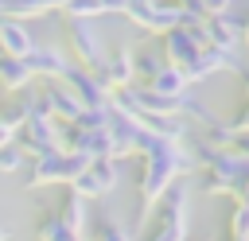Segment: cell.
I'll return each mask as SVG.
<instances>
[{"mask_svg": "<svg viewBox=\"0 0 249 241\" xmlns=\"http://www.w3.org/2000/svg\"><path fill=\"white\" fill-rule=\"evenodd\" d=\"M86 163H89V155L58 148V152H43V155H31V159H27V167H23L19 175H23V187H27V190H39V187L70 183L74 175H82V171H86Z\"/></svg>", "mask_w": 249, "mask_h": 241, "instance_id": "obj_1", "label": "cell"}, {"mask_svg": "<svg viewBox=\"0 0 249 241\" xmlns=\"http://www.w3.org/2000/svg\"><path fill=\"white\" fill-rule=\"evenodd\" d=\"M187 225H191V194L187 183L175 179L156 202V229L148 233V241H187Z\"/></svg>", "mask_w": 249, "mask_h": 241, "instance_id": "obj_2", "label": "cell"}, {"mask_svg": "<svg viewBox=\"0 0 249 241\" xmlns=\"http://www.w3.org/2000/svg\"><path fill=\"white\" fill-rule=\"evenodd\" d=\"M66 39H70V54L78 66L86 70H97L105 62V43H101V31L93 19H66Z\"/></svg>", "mask_w": 249, "mask_h": 241, "instance_id": "obj_3", "label": "cell"}, {"mask_svg": "<svg viewBox=\"0 0 249 241\" xmlns=\"http://www.w3.org/2000/svg\"><path fill=\"white\" fill-rule=\"evenodd\" d=\"M16 144L27 155H43V152H58L62 148V120L54 117H27L16 132Z\"/></svg>", "mask_w": 249, "mask_h": 241, "instance_id": "obj_4", "label": "cell"}, {"mask_svg": "<svg viewBox=\"0 0 249 241\" xmlns=\"http://www.w3.org/2000/svg\"><path fill=\"white\" fill-rule=\"evenodd\" d=\"M117 179H121V171H117V159H89L86 163V171L82 175H74L66 187L78 194V198H105L113 187H117Z\"/></svg>", "mask_w": 249, "mask_h": 241, "instance_id": "obj_5", "label": "cell"}, {"mask_svg": "<svg viewBox=\"0 0 249 241\" xmlns=\"http://www.w3.org/2000/svg\"><path fill=\"white\" fill-rule=\"evenodd\" d=\"M206 47V39H202V23L198 27H171V31H163V39H160V54H163V62L167 66H187L198 51Z\"/></svg>", "mask_w": 249, "mask_h": 241, "instance_id": "obj_6", "label": "cell"}, {"mask_svg": "<svg viewBox=\"0 0 249 241\" xmlns=\"http://www.w3.org/2000/svg\"><path fill=\"white\" fill-rule=\"evenodd\" d=\"M124 16L140 27V31H152V35H163L171 27H179V4L171 0H148V4H136V8H124Z\"/></svg>", "mask_w": 249, "mask_h": 241, "instance_id": "obj_7", "label": "cell"}, {"mask_svg": "<svg viewBox=\"0 0 249 241\" xmlns=\"http://www.w3.org/2000/svg\"><path fill=\"white\" fill-rule=\"evenodd\" d=\"M70 89H74V97L82 101V109H109V97H113V89L93 74V70H86V66H70L66 70V78H62Z\"/></svg>", "mask_w": 249, "mask_h": 241, "instance_id": "obj_8", "label": "cell"}, {"mask_svg": "<svg viewBox=\"0 0 249 241\" xmlns=\"http://www.w3.org/2000/svg\"><path fill=\"white\" fill-rule=\"evenodd\" d=\"M202 39H206V47L241 51V19H237L233 12H222V16H206V19H202Z\"/></svg>", "mask_w": 249, "mask_h": 241, "instance_id": "obj_9", "label": "cell"}, {"mask_svg": "<svg viewBox=\"0 0 249 241\" xmlns=\"http://www.w3.org/2000/svg\"><path fill=\"white\" fill-rule=\"evenodd\" d=\"M27 66H31V78H47V82H62L66 70L74 66V58L62 54V47H43L35 43L31 54H27Z\"/></svg>", "mask_w": 249, "mask_h": 241, "instance_id": "obj_10", "label": "cell"}, {"mask_svg": "<svg viewBox=\"0 0 249 241\" xmlns=\"http://www.w3.org/2000/svg\"><path fill=\"white\" fill-rule=\"evenodd\" d=\"M109 89H124V86H132L136 82V66H132V51L128 47H117V51H109L105 54V62L93 70Z\"/></svg>", "mask_w": 249, "mask_h": 241, "instance_id": "obj_11", "label": "cell"}, {"mask_svg": "<svg viewBox=\"0 0 249 241\" xmlns=\"http://www.w3.org/2000/svg\"><path fill=\"white\" fill-rule=\"evenodd\" d=\"M109 144H113V159L121 155H136V140H140V120L128 117V113H117L109 109Z\"/></svg>", "mask_w": 249, "mask_h": 241, "instance_id": "obj_12", "label": "cell"}, {"mask_svg": "<svg viewBox=\"0 0 249 241\" xmlns=\"http://www.w3.org/2000/svg\"><path fill=\"white\" fill-rule=\"evenodd\" d=\"M43 101H47L51 117L62 120V124H74V120L82 117V101L74 97V89H70L66 82H47V86H43Z\"/></svg>", "mask_w": 249, "mask_h": 241, "instance_id": "obj_13", "label": "cell"}, {"mask_svg": "<svg viewBox=\"0 0 249 241\" xmlns=\"http://www.w3.org/2000/svg\"><path fill=\"white\" fill-rule=\"evenodd\" d=\"M35 47V35L23 19H12V16H0V54H12V58H27Z\"/></svg>", "mask_w": 249, "mask_h": 241, "instance_id": "obj_14", "label": "cell"}, {"mask_svg": "<svg viewBox=\"0 0 249 241\" xmlns=\"http://www.w3.org/2000/svg\"><path fill=\"white\" fill-rule=\"evenodd\" d=\"M35 78H31V66H27V58H12V54H0V86L8 89V93H19V89H27Z\"/></svg>", "mask_w": 249, "mask_h": 241, "instance_id": "obj_15", "label": "cell"}, {"mask_svg": "<svg viewBox=\"0 0 249 241\" xmlns=\"http://www.w3.org/2000/svg\"><path fill=\"white\" fill-rule=\"evenodd\" d=\"M62 12L66 19H101V16H121L124 4L121 0H70Z\"/></svg>", "mask_w": 249, "mask_h": 241, "instance_id": "obj_16", "label": "cell"}, {"mask_svg": "<svg viewBox=\"0 0 249 241\" xmlns=\"http://www.w3.org/2000/svg\"><path fill=\"white\" fill-rule=\"evenodd\" d=\"M152 93H160V97H183L187 89H191V82H187V74L179 70V66H163L152 82H144Z\"/></svg>", "mask_w": 249, "mask_h": 241, "instance_id": "obj_17", "label": "cell"}, {"mask_svg": "<svg viewBox=\"0 0 249 241\" xmlns=\"http://www.w3.org/2000/svg\"><path fill=\"white\" fill-rule=\"evenodd\" d=\"M132 66H136V82L144 86V82H152L167 62H163V54H160V47L156 43H148V47H140V51H132Z\"/></svg>", "mask_w": 249, "mask_h": 241, "instance_id": "obj_18", "label": "cell"}, {"mask_svg": "<svg viewBox=\"0 0 249 241\" xmlns=\"http://www.w3.org/2000/svg\"><path fill=\"white\" fill-rule=\"evenodd\" d=\"M35 237L39 241H86V233H74L58 214H43L35 225Z\"/></svg>", "mask_w": 249, "mask_h": 241, "instance_id": "obj_19", "label": "cell"}, {"mask_svg": "<svg viewBox=\"0 0 249 241\" xmlns=\"http://www.w3.org/2000/svg\"><path fill=\"white\" fill-rule=\"evenodd\" d=\"M74 233H86V198H78L70 187H66V194H62V202H58V210H54Z\"/></svg>", "mask_w": 249, "mask_h": 241, "instance_id": "obj_20", "label": "cell"}, {"mask_svg": "<svg viewBox=\"0 0 249 241\" xmlns=\"http://www.w3.org/2000/svg\"><path fill=\"white\" fill-rule=\"evenodd\" d=\"M179 117H187V120H195L198 128H210V124L218 120V113H214V109H210L206 101H198V97H195L191 89H187V93L179 97Z\"/></svg>", "mask_w": 249, "mask_h": 241, "instance_id": "obj_21", "label": "cell"}, {"mask_svg": "<svg viewBox=\"0 0 249 241\" xmlns=\"http://www.w3.org/2000/svg\"><path fill=\"white\" fill-rule=\"evenodd\" d=\"M51 4L47 0H0V16H12V19H35V16H47Z\"/></svg>", "mask_w": 249, "mask_h": 241, "instance_id": "obj_22", "label": "cell"}, {"mask_svg": "<svg viewBox=\"0 0 249 241\" xmlns=\"http://www.w3.org/2000/svg\"><path fill=\"white\" fill-rule=\"evenodd\" d=\"M27 159H31V155H27V152L16 144V136H12V140L0 148V171H4V175H19V171L27 167Z\"/></svg>", "mask_w": 249, "mask_h": 241, "instance_id": "obj_23", "label": "cell"}, {"mask_svg": "<svg viewBox=\"0 0 249 241\" xmlns=\"http://www.w3.org/2000/svg\"><path fill=\"white\" fill-rule=\"evenodd\" d=\"M202 140H206L210 148H230V144H233V128H230L226 120H214L210 128H202Z\"/></svg>", "mask_w": 249, "mask_h": 241, "instance_id": "obj_24", "label": "cell"}, {"mask_svg": "<svg viewBox=\"0 0 249 241\" xmlns=\"http://www.w3.org/2000/svg\"><path fill=\"white\" fill-rule=\"evenodd\" d=\"M93 241H132V229H124L121 222H97V229H93Z\"/></svg>", "mask_w": 249, "mask_h": 241, "instance_id": "obj_25", "label": "cell"}, {"mask_svg": "<svg viewBox=\"0 0 249 241\" xmlns=\"http://www.w3.org/2000/svg\"><path fill=\"white\" fill-rule=\"evenodd\" d=\"M230 237H249V206L233 202V214H230Z\"/></svg>", "mask_w": 249, "mask_h": 241, "instance_id": "obj_26", "label": "cell"}, {"mask_svg": "<svg viewBox=\"0 0 249 241\" xmlns=\"http://www.w3.org/2000/svg\"><path fill=\"white\" fill-rule=\"evenodd\" d=\"M74 124H82V128H105L109 124V109H82V117Z\"/></svg>", "mask_w": 249, "mask_h": 241, "instance_id": "obj_27", "label": "cell"}, {"mask_svg": "<svg viewBox=\"0 0 249 241\" xmlns=\"http://www.w3.org/2000/svg\"><path fill=\"white\" fill-rule=\"evenodd\" d=\"M226 124H230L233 132H249V101H241V109H237V113H233Z\"/></svg>", "mask_w": 249, "mask_h": 241, "instance_id": "obj_28", "label": "cell"}, {"mask_svg": "<svg viewBox=\"0 0 249 241\" xmlns=\"http://www.w3.org/2000/svg\"><path fill=\"white\" fill-rule=\"evenodd\" d=\"M241 159H249V132H233V144H230Z\"/></svg>", "mask_w": 249, "mask_h": 241, "instance_id": "obj_29", "label": "cell"}, {"mask_svg": "<svg viewBox=\"0 0 249 241\" xmlns=\"http://www.w3.org/2000/svg\"><path fill=\"white\" fill-rule=\"evenodd\" d=\"M241 51H249V19H241Z\"/></svg>", "mask_w": 249, "mask_h": 241, "instance_id": "obj_30", "label": "cell"}, {"mask_svg": "<svg viewBox=\"0 0 249 241\" xmlns=\"http://www.w3.org/2000/svg\"><path fill=\"white\" fill-rule=\"evenodd\" d=\"M241 93H245V101H249V66L241 70Z\"/></svg>", "mask_w": 249, "mask_h": 241, "instance_id": "obj_31", "label": "cell"}, {"mask_svg": "<svg viewBox=\"0 0 249 241\" xmlns=\"http://www.w3.org/2000/svg\"><path fill=\"white\" fill-rule=\"evenodd\" d=\"M8 140H12V128H4V124H0V148H4Z\"/></svg>", "mask_w": 249, "mask_h": 241, "instance_id": "obj_32", "label": "cell"}, {"mask_svg": "<svg viewBox=\"0 0 249 241\" xmlns=\"http://www.w3.org/2000/svg\"><path fill=\"white\" fill-rule=\"evenodd\" d=\"M0 241H8V229H4V225H0Z\"/></svg>", "mask_w": 249, "mask_h": 241, "instance_id": "obj_33", "label": "cell"}]
</instances>
